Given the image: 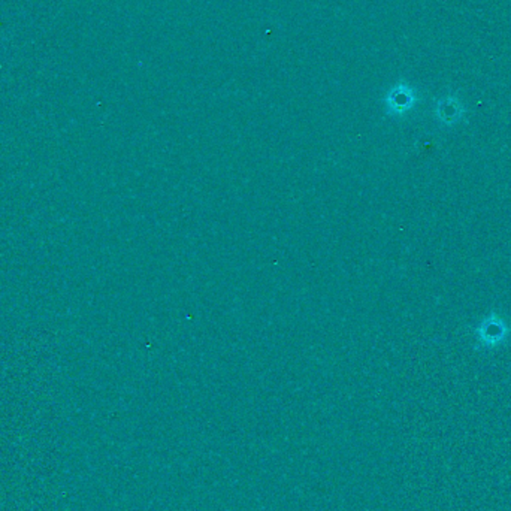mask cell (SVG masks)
<instances>
[{
  "label": "cell",
  "instance_id": "obj_2",
  "mask_svg": "<svg viewBox=\"0 0 511 511\" xmlns=\"http://www.w3.org/2000/svg\"><path fill=\"white\" fill-rule=\"evenodd\" d=\"M414 93L409 87V85H396V87L392 90V93L389 94L387 103L389 108H391L396 114H401V112H405L406 109H410L414 105Z\"/></svg>",
  "mask_w": 511,
  "mask_h": 511
},
{
  "label": "cell",
  "instance_id": "obj_1",
  "mask_svg": "<svg viewBox=\"0 0 511 511\" xmlns=\"http://www.w3.org/2000/svg\"><path fill=\"white\" fill-rule=\"evenodd\" d=\"M510 334L511 331L505 320L495 313H490L475 329V336H477L480 347L484 349L498 347V345L507 341Z\"/></svg>",
  "mask_w": 511,
  "mask_h": 511
},
{
  "label": "cell",
  "instance_id": "obj_3",
  "mask_svg": "<svg viewBox=\"0 0 511 511\" xmlns=\"http://www.w3.org/2000/svg\"><path fill=\"white\" fill-rule=\"evenodd\" d=\"M462 107L456 99L450 98L443 103V108H439V117L441 120L447 121V123H455V120L457 117H461L462 114Z\"/></svg>",
  "mask_w": 511,
  "mask_h": 511
}]
</instances>
